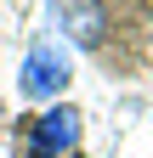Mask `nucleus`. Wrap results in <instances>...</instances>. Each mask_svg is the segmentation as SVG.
<instances>
[{"instance_id": "nucleus-3", "label": "nucleus", "mask_w": 153, "mask_h": 158, "mask_svg": "<svg viewBox=\"0 0 153 158\" xmlns=\"http://www.w3.org/2000/svg\"><path fill=\"white\" fill-rule=\"evenodd\" d=\"M51 28H57L63 45L97 51L102 34H108V6L102 0H51Z\"/></svg>"}, {"instance_id": "nucleus-1", "label": "nucleus", "mask_w": 153, "mask_h": 158, "mask_svg": "<svg viewBox=\"0 0 153 158\" xmlns=\"http://www.w3.org/2000/svg\"><path fill=\"white\" fill-rule=\"evenodd\" d=\"M68 79H74V45H63L57 34H40L17 62V96L34 107H51V102H63Z\"/></svg>"}, {"instance_id": "nucleus-4", "label": "nucleus", "mask_w": 153, "mask_h": 158, "mask_svg": "<svg viewBox=\"0 0 153 158\" xmlns=\"http://www.w3.org/2000/svg\"><path fill=\"white\" fill-rule=\"evenodd\" d=\"M74 158H85V152H74Z\"/></svg>"}, {"instance_id": "nucleus-2", "label": "nucleus", "mask_w": 153, "mask_h": 158, "mask_svg": "<svg viewBox=\"0 0 153 158\" xmlns=\"http://www.w3.org/2000/svg\"><path fill=\"white\" fill-rule=\"evenodd\" d=\"M85 135V113L74 102H51L23 124V158H74Z\"/></svg>"}]
</instances>
